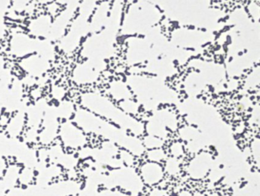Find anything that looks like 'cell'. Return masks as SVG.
I'll return each instance as SVG.
<instances>
[{"label": "cell", "mask_w": 260, "mask_h": 196, "mask_svg": "<svg viewBox=\"0 0 260 196\" xmlns=\"http://www.w3.org/2000/svg\"><path fill=\"white\" fill-rule=\"evenodd\" d=\"M60 135L64 146L70 149H77L84 143V137L81 131L70 122L64 123L61 126Z\"/></svg>", "instance_id": "6da1fadb"}, {"label": "cell", "mask_w": 260, "mask_h": 196, "mask_svg": "<svg viewBox=\"0 0 260 196\" xmlns=\"http://www.w3.org/2000/svg\"><path fill=\"white\" fill-rule=\"evenodd\" d=\"M58 132V126L57 118L54 115H48L44 118L43 130L38 135L40 142L45 145L51 143L56 138Z\"/></svg>", "instance_id": "7a4b0ae2"}, {"label": "cell", "mask_w": 260, "mask_h": 196, "mask_svg": "<svg viewBox=\"0 0 260 196\" xmlns=\"http://www.w3.org/2000/svg\"><path fill=\"white\" fill-rule=\"evenodd\" d=\"M61 173V167L58 166H52L50 167H44L41 169L38 176V182L39 185H47L50 180L58 177Z\"/></svg>", "instance_id": "3957f363"}, {"label": "cell", "mask_w": 260, "mask_h": 196, "mask_svg": "<svg viewBox=\"0 0 260 196\" xmlns=\"http://www.w3.org/2000/svg\"><path fill=\"white\" fill-rule=\"evenodd\" d=\"M24 124H25V118H24L23 115H16L9 123L8 127H7L9 137L13 139L19 137L23 130Z\"/></svg>", "instance_id": "277c9868"}, {"label": "cell", "mask_w": 260, "mask_h": 196, "mask_svg": "<svg viewBox=\"0 0 260 196\" xmlns=\"http://www.w3.org/2000/svg\"><path fill=\"white\" fill-rule=\"evenodd\" d=\"M19 173H20V170L17 166L12 165L7 169L2 181L7 189H12L16 185L19 181Z\"/></svg>", "instance_id": "5b68a950"}, {"label": "cell", "mask_w": 260, "mask_h": 196, "mask_svg": "<svg viewBox=\"0 0 260 196\" xmlns=\"http://www.w3.org/2000/svg\"><path fill=\"white\" fill-rule=\"evenodd\" d=\"M34 179V170L29 167H25L19 173V182L22 185H29Z\"/></svg>", "instance_id": "8992f818"}, {"label": "cell", "mask_w": 260, "mask_h": 196, "mask_svg": "<svg viewBox=\"0 0 260 196\" xmlns=\"http://www.w3.org/2000/svg\"><path fill=\"white\" fill-rule=\"evenodd\" d=\"M58 161L61 163V165L62 167L69 169V170H71V168H73L75 166V158L72 156L70 154L65 155V154L63 153V155L58 159Z\"/></svg>", "instance_id": "52a82bcc"}, {"label": "cell", "mask_w": 260, "mask_h": 196, "mask_svg": "<svg viewBox=\"0 0 260 196\" xmlns=\"http://www.w3.org/2000/svg\"><path fill=\"white\" fill-rule=\"evenodd\" d=\"M63 155L62 149L60 146H55L48 150V157L51 160H57Z\"/></svg>", "instance_id": "ba28073f"}, {"label": "cell", "mask_w": 260, "mask_h": 196, "mask_svg": "<svg viewBox=\"0 0 260 196\" xmlns=\"http://www.w3.org/2000/svg\"><path fill=\"white\" fill-rule=\"evenodd\" d=\"M38 134L37 131V128H33L31 127L30 130L27 131L25 134V140L27 142H34L38 139Z\"/></svg>", "instance_id": "9c48e42d"}, {"label": "cell", "mask_w": 260, "mask_h": 196, "mask_svg": "<svg viewBox=\"0 0 260 196\" xmlns=\"http://www.w3.org/2000/svg\"><path fill=\"white\" fill-rule=\"evenodd\" d=\"M6 169H7V163L5 160L0 155V178L4 176Z\"/></svg>", "instance_id": "30bf717a"}, {"label": "cell", "mask_w": 260, "mask_h": 196, "mask_svg": "<svg viewBox=\"0 0 260 196\" xmlns=\"http://www.w3.org/2000/svg\"><path fill=\"white\" fill-rule=\"evenodd\" d=\"M7 191H8V189H7V187L4 185L3 181L0 179V196L5 195Z\"/></svg>", "instance_id": "8fae6325"}]
</instances>
